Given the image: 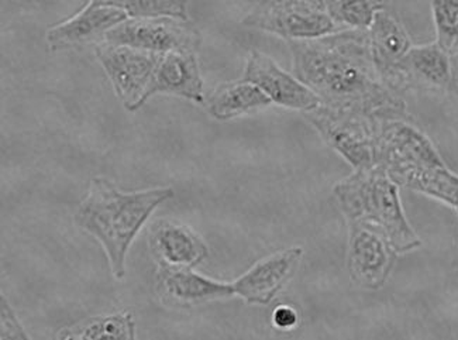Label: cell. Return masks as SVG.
Listing matches in <instances>:
<instances>
[{"label":"cell","instance_id":"1","mask_svg":"<svg viewBox=\"0 0 458 340\" xmlns=\"http://www.w3.org/2000/svg\"><path fill=\"white\" fill-rule=\"evenodd\" d=\"M286 43L293 75L323 105L357 110L379 122L411 121L405 100L379 77L369 51V31L342 30Z\"/></svg>","mask_w":458,"mask_h":340},{"label":"cell","instance_id":"2","mask_svg":"<svg viewBox=\"0 0 458 340\" xmlns=\"http://www.w3.org/2000/svg\"><path fill=\"white\" fill-rule=\"evenodd\" d=\"M174 195L173 188L123 192L112 181L97 177L90 181L73 220L99 241L114 278L123 280L130 246L154 210Z\"/></svg>","mask_w":458,"mask_h":340},{"label":"cell","instance_id":"3","mask_svg":"<svg viewBox=\"0 0 458 340\" xmlns=\"http://www.w3.org/2000/svg\"><path fill=\"white\" fill-rule=\"evenodd\" d=\"M333 194L347 224H366L381 229L396 253H408L422 246L402 207L399 187L386 170L376 166L354 170L333 187Z\"/></svg>","mask_w":458,"mask_h":340},{"label":"cell","instance_id":"4","mask_svg":"<svg viewBox=\"0 0 458 340\" xmlns=\"http://www.w3.org/2000/svg\"><path fill=\"white\" fill-rule=\"evenodd\" d=\"M327 146L342 156L352 170L377 166V133L379 121L352 109L319 105L303 114Z\"/></svg>","mask_w":458,"mask_h":340},{"label":"cell","instance_id":"5","mask_svg":"<svg viewBox=\"0 0 458 340\" xmlns=\"http://www.w3.org/2000/svg\"><path fill=\"white\" fill-rule=\"evenodd\" d=\"M242 24L286 41L310 40L343 30L330 17L325 0H261Z\"/></svg>","mask_w":458,"mask_h":340},{"label":"cell","instance_id":"6","mask_svg":"<svg viewBox=\"0 0 458 340\" xmlns=\"http://www.w3.org/2000/svg\"><path fill=\"white\" fill-rule=\"evenodd\" d=\"M377 166L394 183L412 171L445 167L433 141L408 119L379 122L377 133Z\"/></svg>","mask_w":458,"mask_h":340},{"label":"cell","instance_id":"7","mask_svg":"<svg viewBox=\"0 0 458 340\" xmlns=\"http://www.w3.org/2000/svg\"><path fill=\"white\" fill-rule=\"evenodd\" d=\"M104 41L164 55L171 51H198L200 33L190 21H180L173 17H129L127 21L110 29Z\"/></svg>","mask_w":458,"mask_h":340},{"label":"cell","instance_id":"8","mask_svg":"<svg viewBox=\"0 0 458 340\" xmlns=\"http://www.w3.org/2000/svg\"><path fill=\"white\" fill-rule=\"evenodd\" d=\"M396 253L386 234L366 224H349L345 266L350 280L361 290H381L395 268Z\"/></svg>","mask_w":458,"mask_h":340},{"label":"cell","instance_id":"9","mask_svg":"<svg viewBox=\"0 0 458 340\" xmlns=\"http://www.w3.org/2000/svg\"><path fill=\"white\" fill-rule=\"evenodd\" d=\"M95 54L124 107L134 112L143 106L144 94L163 55L105 41L97 44Z\"/></svg>","mask_w":458,"mask_h":340},{"label":"cell","instance_id":"10","mask_svg":"<svg viewBox=\"0 0 458 340\" xmlns=\"http://www.w3.org/2000/svg\"><path fill=\"white\" fill-rule=\"evenodd\" d=\"M242 80L259 87L273 104L286 109L306 114L322 105V100L312 89L259 50L250 51Z\"/></svg>","mask_w":458,"mask_h":340},{"label":"cell","instance_id":"11","mask_svg":"<svg viewBox=\"0 0 458 340\" xmlns=\"http://www.w3.org/2000/svg\"><path fill=\"white\" fill-rule=\"evenodd\" d=\"M302 257V247H289L264 257L232 283L234 295L250 305L271 304L286 284L293 280Z\"/></svg>","mask_w":458,"mask_h":340},{"label":"cell","instance_id":"12","mask_svg":"<svg viewBox=\"0 0 458 340\" xmlns=\"http://www.w3.org/2000/svg\"><path fill=\"white\" fill-rule=\"evenodd\" d=\"M453 58L436 41L412 46L396 67L392 89L447 92L453 89Z\"/></svg>","mask_w":458,"mask_h":340},{"label":"cell","instance_id":"13","mask_svg":"<svg viewBox=\"0 0 458 340\" xmlns=\"http://www.w3.org/2000/svg\"><path fill=\"white\" fill-rule=\"evenodd\" d=\"M148 246L160 268H195L209 257V247L186 225L161 220L149 232Z\"/></svg>","mask_w":458,"mask_h":340},{"label":"cell","instance_id":"14","mask_svg":"<svg viewBox=\"0 0 458 340\" xmlns=\"http://www.w3.org/2000/svg\"><path fill=\"white\" fill-rule=\"evenodd\" d=\"M165 94L205 102L203 80L196 51H171L164 54L157 64L153 78L143 97V105L154 95Z\"/></svg>","mask_w":458,"mask_h":340},{"label":"cell","instance_id":"15","mask_svg":"<svg viewBox=\"0 0 458 340\" xmlns=\"http://www.w3.org/2000/svg\"><path fill=\"white\" fill-rule=\"evenodd\" d=\"M156 293L164 304L193 307L234 295L233 284L220 283L193 273L192 268H160L156 277Z\"/></svg>","mask_w":458,"mask_h":340},{"label":"cell","instance_id":"16","mask_svg":"<svg viewBox=\"0 0 458 340\" xmlns=\"http://www.w3.org/2000/svg\"><path fill=\"white\" fill-rule=\"evenodd\" d=\"M129 14L114 7H83L68 21L47 31V44L53 51L102 43L110 29L127 21Z\"/></svg>","mask_w":458,"mask_h":340},{"label":"cell","instance_id":"17","mask_svg":"<svg viewBox=\"0 0 458 340\" xmlns=\"http://www.w3.org/2000/svg\"><path fill=\"white\" fill-rule=\"evenodd\" d=\"M367 31L374 65L384 84L392 89L396 67L412 48L411 37L396 14L389 9L378 12Z\"/></svg>","mask_w":458,"mask_h":340},{"label":"cell","instance_id":"18","mask_svg":"<svg viewBox=\"0 0 458 340\" xmlns=\"http://www.w3.org/2000/svg\"><path fill=\"white\" fill-rule=\"evenodd\" d=\"M273 104L256 85L240 80L217 85L207 100L208 112L217 121H232L242 115L254 114Z\"/></svg>","mask_w":458,"mask_h":340},{"label":"cell","instance_id":"19","mask_svg":"<svg viewBox=\"0 0 458 340\" xmlns=\"http://www.w3.org/2000/svg\"><path fill=\"white\" fill-rule=\"evenodd\" d=\"M58 339H134L136 324L130 312L95 317L73 327H64Z\"/></svg>","mask_w":458,"mask_h":340},{"label":"cell","instance_id":"20","mask_svg":"<svg viewBox=\"0 0 458 340\" xmlns=\"http://www.w3.org/2000/svg\"><path fill=\"white\" fill-rule=\"evenodd\" d=\"M326 9L343 30H369L378 12L389 9V0H325Z\"/></svg>","mask_w":458,"mask_h":340},{"label":"cell","instance_id":"21","mask_svg":"<svg viewBox=\"0 0 458 340\" xmlns=\"http://www.w3.org/2000/svg\"><path fill=\"white\" fill-rule=\"evenodd\" d=\"M436 43L454 60L458 57V0H430Z\"/></svg>","mask_w":458,"mask_h":340},{"label":"cell","instance_id":"22","mask_svg":"<svg viewBox=\"0 0 458 340\" xmlns=\"http://www.w3.org/2000/svg\"><path fill=\"white\" fill-rule=\"evenodd\" d=\"M188 2L190 0H130L124 12L133 19L173 17L180 21H190Z\"/></svg>","mask_w":458,"mask_h":340},{"label":"cell","instance_id":"23","mask_svg":"<svg viewBox=\"0 0 458 340\" xmlns=\"http://www.w3.org/2000/svg\"><path fill=\"white\" fill-rule=\"evenodd\" d=\"M0 337L2 339H30L4 293L0 297Z\"/></svg>","mask_w":458,"mask_h":340},{"label":"cell","instance_id":"24","mask_svg":"<svg viewBox=\"0 0 458 340\" xmlns=\"http://www.w3.org/2000/svg\"><path fill=\"white\" fill-rule=\"evenodd\" d=\"M299 322V314L291 305H279L273 314V324L279 330L295 329Z\"/></svg>","mask_w":458,"mask_h":340},{"label":"cell","instance_id":"25","mask_svg":"<svg viewBox=\"0 0 458 340\" xmlns=\"http://www.w3.org/2000/svg\"><path fill=\"white\" fill-rule=\"evenodd\" d=\"M129 2L130 0H89V4H88L87 6L114 7V9H120V11H124Z\"/></svg>","mask_w":458,"mask_h":340},{"label":"cell","instance_id":"26","mask_svg":"<svg viewBox=\"0 0 458 340\" xmlns=\"http://www.w3.org/2000/svg\"><path fill=\"white\" fill-rule=\"evenodd\" d=\"M453 72H454V77H453V90H455L458 94V57L453 60Z\"/></svg>","mask_w":458,"mask_h":340},{"label":"cell","instance_id":"27","mask_svg":"<svg viewBox=\"0 0 458 340\" xmlns=\"http://www.w3.org/2000/svg\"><path fill=\"white\" fill-rule=\"evenodd\" d=\"M458 215V214H457Z\"/></svg>","mask_w":458,"mask_h":340}]
</instances>
